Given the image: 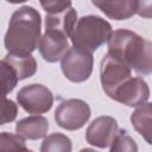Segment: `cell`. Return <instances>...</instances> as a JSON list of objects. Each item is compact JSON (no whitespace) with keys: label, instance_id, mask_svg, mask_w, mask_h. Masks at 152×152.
Wrapping results in <instances>:
<instances>
[{"label":"cell","instance_id":"cell-1","mask_svg":"<svg viewBox=\"0 0 152 152\" xmlns=\"http://www.w3.org/2000/svg\"><path fill=\"white\" fill-rule=\"evenodd\" d=\"M42 18L32 6H23L13 12L5 34V48L8 53L28 56L40 42Z\"/></svg>","mask_w":152,"mask_h":152},{"label":"cell","instance_id":"cell-2","mask_svg":"<svg viewBox=\"0 0 152 152\" xmlns=\"http://www.w3.org/2000/svg\"><path fill=\"white\" fill-rule=\"evenodd\" d=\"M108 52L112 57L127 64L141 75L152 74V42L138 33L119 28L112 32L108 40Z\"/></svg>","mask_w":152,"mask_h":152},{"label":"cell","instance_id":"cell-3","mask_svg":"<svg viewBox=\"0 0 152 152\" xmlns=\"http://www.w3.org/2000/svg\"><path fill=\"white\" fill-rule=\"evenodd\" d=\"M112 32V25L106 19L90 14L77 20L70 39L72 46L93 53L108 40Z\"/></svg>","mask_w":152,"mask_h":152},{"label":"cell","instance_id":"cell-4","mask_svg":"<svg viewBox=\"0 0 152 152\" xmlns=\"http://www.w3.org/2000/svg\"><path fill=\"white\" fill-rule=\"evenodd\" d=\"M91 110L89 104L80 99H69L62 101L55 110L56 124L66 131L82 128L90 119Z\"/></svg>","mask_w":152,"mask_h":152},{"label":"cell","instance_id":"cell-5","mask_svg":"<svg viewBox=\"0 0 152 152\" xmlns=\"http://www.w3.org/2000/svg\"><path fill=\"white\" fill-rule=\"evenodd\" d=\"M93 53L75 46L70 48V50L61 61V69L64 76L74 83L87 81L93 72Z\"/></svg>","mask_w":152,"mask_h":152},{"label":"cell","instance_id":"cell-6","mask_svg":"<svg viewBox=\"0 0 152 152\" xmlns=\"http://www.w3.org/2000/svg\"><path fill=\"white\" fill-rule=\"evenodd\" d=\"M129 77H132V69L127 64L112 57L109 53L104 55L100 66V80L102 89L108 97L113 99L119 87Z\"/></svg>","mask_w":152,"mask_h":152},{"label":"cell","instance_id":"cell-7","mask_svg":"<svg viewBox=\"0 0 152 152\" xmlns=\"http://www.w3.org/2000/svg\"><path fill=\"white\" fill-rule=\"evenodd\" d=\"M17 101L28 114H44L52 108L53 95L48 87L32 83L23 87L18 91Z\"/></svg>","mask_w":152,"mask_h":152},{"label":"cell","instance_id":"cell-8","mask_svg":"<svg viewBox=\"0 0 152 152\" xmlns=\"http://www.w3.org/2000/svg\"><path fill=\"white\" fill-rule=\"evenodd\" d=\"M119 132L118 121L108 115H102L91 121L86 131V140L89 145L107 148L110 147Z\"/></svg>","mask_w":152,"mask_h":152},{"label":"cell","instance_id":"cell-9","mask_svg":"<svg viewBox=\"0 0 152 152\" xmlns=\"http://www.w3.org/2000/svg\"><path fill=\"white\" fill-rule=\"evenodd\" d=\"M150 97V87L141 77H129L115 91L112 100L127 107H138L147 102Z\"/></svg>","mask_w":152,"mask_h":152},{"label":"cell","instance_id":"cell-10","mask_svg":"<svg viewBox=\"0 0 152 152\" xmlns=\"http://www.w3.org/2000/svg\"><path fill=\"white\" fill-rule=\"evenodd\" d=\"M38 49L44 61L48 63H56L62 61V58L70 50V45L66 36L56 31L45 30V33L40 38Z\"/></svg>","mask_w":152,"mask_h":152},{"label":"cell","instance_id":"cell-11","mask_svg":"<svg viewBox=\"0 0 152 152\" xmlns=\"http://www.w3.org/2000/svg\"><path fill=\"white\" fill-rule=\"evenodd\" d=\"M104 15L113 20H126L137 14L138 0H91Z\"/></svg>","mask_w":152,"mask_h":152},{"label":"cell","instance_id":"cell-12","mask_svg":"<svg viewBox=\"0 0 152 152\" xmlns=\"http://www.w3.org/2000/svg\"><path fill=\"white\" fill-rule=\"evenodd\" d=\"M49 129V121L45 116L39 114L31 115L19 120L15 125V133L21 135L24 139L37 140L44 138Z\"/></svg>","mask_w":152,"mask_h":152},{"label":"cell","instance_id":"cell-13","mask_svg":"<svg viewBox=\"0 0 152 152\" xmlns=\"http://www.w3.org/2000/svg\"><path fill=\"white\" fill-rule=\"evenodd\" d=\"M77 12L72 7L59 13L46 14L45 17V30L56 31L66 37H70L76 23H77Z\"/></svg>","mask_w":152,"mask_h":152},{"label":"cell","instance_id":"cell-14","mask_svg":"<svg viewBox=\"0 0 152 152\" xmlns=\"http://www.w3.org/2000/svg\"><path fill=\"white\" fill-rule=\"evenodd\" d=\"M129 120L133 128L142 139L148 145H152V102H145L138 106L131 114Z\"/></svg>","mask_w":152,"mask_h":152},{"label":"cell","instance_id":"cell-15","mask_svg":"<svg viewBox=\"0 0 152 152\" xmlns=\"http://www.w3.org/2000/svg\"><path fill=\"white\" fill-rule=\"evenodd\" d=\"M1 61H4L14 71L19 81L33 76L37 71V62L32 55L19 56L13 53H7Z\"/></svg>","mask_w":152,"mask_h":152},{"label":"cell","instance_id":"cell-16","mask_svg":"<svg viewBox=\"0 0 152 152\" xmlns=\"http://www.w3.org/2000/svg\"><path fill=\"white\" fill-rule=\"evenodd\" d=\"M71 150L70 138L62 133H52L45 137L40 146L42 152H70Z\"/></svg>","mask_w":152,"mask_h":152},{"label":"cell","instance_id":"cell-17","mask_svg":"<svg viewBox=\"0 0 152 152\" xmlns=\"http://www.w3.org/2000/svg\"><path fill=\"white\" fill-rule=\"evenodd\" d=\"M0 150L1 151H28L25 139L17 134L1 132L0 134Z\"/></svg>","mask_w":152,"mask_h":152},{"label":"cell","instance_id":"cell-18","mask_svg":"<svg viewBox=\"0 0 152 152\" xmlns=\"http://www.w3.org/2000/svg\"><path fill=\"white\" fill-rule=\"evenodd\" d=\"M109 150L112 152H116V151H128V152H135L138 151V146L135 144V141L127 134L126 131H119L116 137L114 138Z\"/></svg>","mask_w":152,"mask_h":152},{"label":"cell","instance_id":"cell-19","mask_svg":"<svg viewBox=\"0 0 152 152\" xmlns=\"http://www.w3.org/2000/svg\"><path fill=\"white\" fill-rule=\"evenodd\" d=\"M0 70H1V84H2V93L4 95H7L8 93H11L17 83L19 82V78L17 77V75L14 74V71L4 62H0Z\"/></svg>","mask_w":152,"mask_h":152},{"label":"cell","instance_id":"cell-20","mask_svg":"<svg viewBox=\"0 0 152 152\" xmlns=\"http://www.w3.org/2000/svg\"><path fill=\"white\" fill-rule=\"evenodd\" d=\"M43 10L48 14L59 13L71 7V0H39Z\"/></svg>","mask_w":152,"mask_h":152},{"label":"cell","instance_id":"cell-21","mask_svg":"<svg viewBox=\"0 0 152 152\" xmlns=\"http://www.w3.org/2000/svg\"><path fill=\"white\" fill-rule=\"evenodd\" d=\"M17 113H18L17 104L12 100L5 97L2 106V114H1V125H6L8 122L14 121V119L17 118Z\"/></svg>","mask_w":152,"mask_h":152},{"label":"cell","instance_id":"cell-22","mask_svg":"<svg viewBox=\"0 0 152 152\" xmlns=\"http://www.w3.org/2000/svg\"><path fill=\"white\" fill-rule=\"evenodd\" d=\"M137 14L141 18L152 19V0H138Z\"/></svg>","mask_w":152,"mask_h":152},{"label":"cell","instance_id":"cell-23","mask_svg":"<svg viewBox=\"0 0 152 152\" xmlns=\"http://www.w3.org/2000/svg\"><path fill=\"white\" fill-rule=\"evenodd\" d=\"M6 1L10 4H21V2H25L27 0H6Z\"/></svg>","mask_w":152,"mask_h":152}]
</instances>
